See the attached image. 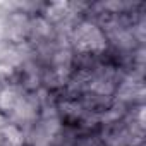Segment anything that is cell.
I'll list each match as a JSON object with an SVG mask.
<instances>
[{
  "label": "cell",
  "mask_w": 146,
  "mask_h": 146,
  "mask_svg": "<svg viewBox=\"0 0 146 146\" xmlns=\"http://www.w3.org/2000/svg\"><path fill=\"white\" fill-rule=\"evenodd\" d=\"M17 79V67L7 60H0V88L16 83Z\"/></svg>",
  "instance_id": "obj_4"
},
{
  "label": "cell",
  "mask_w": 146,
  "mask_h": 146,
  "mask_svg": "<svg viewBox=\"0 0 146 146\" xmlns=\"http://www.w3.org/2000/svg\"><path fill=\"white\" fill-rule=\"evenodd\" d=\"M144 95H146L144 76L134 74V72H125L113 93V100L119 102L120 105L131 108L136 105H144Z\"/></svg>",
  "instance_id": "obj_2"
},
{
  "label": "cell",
  "mask_w": 146,
  "mask_h": 146,
  "mask_svg": "<svg viewBox=\"0 0 146 146\" xmlns=\"http://www.w3.org/2000/svg\"><path fill=\"white\" fill-rule=\"evenodd\" d=\"M7 124H9V122H7V119H5L2 113H0V129H2V127H5Z\"/></svg>",
  "instance_id": "obj_6"
},
{
  "label": "cell",
  "mask_w": 146,
  "mask_h": 146,
  "mask_svg": "<svg viewBox=\"0 0 146 146\" xmlns=\"http://www.w3.org/2000/svg\"><path fill=\"white\" fill-rule=\"evenodd\" d=\"M24 93L26 91L17 83H12V84H7V86L0 88V113H2L5 119L14 112V108L21 102Z\"/></svg>",
  "instance_id": "obj_3"
},
{
  "label": "cell",
  "mask_w": 146,
  "mask_h": 146,
  "mask_svg": "<svg viewBox=\"0 0 146 146\" xmlns=\"http://www.w3.org/2000/svg\"><path fill=\"white\" fill-rule=\"evenodd\" d=\"M69 46L76 55H103L108 52V41L102 28L81 17L69 33Z\"/></svg>",
  "instance_id": "obj_1"
},
{
  "label": "cell",
  "mask_w": 146,
  "mask_h": 146,
  "mask_svg": "<svg viewBox=\"0 0 146 146\" xmlns=\"http://www.w3.org/2000/svg\"><path fill=\"white\" fill-rule=\"evenodd\" d=\"M72 146H103V143L98 131H95V132H81Z\"/></svg>",
  "instance_id": "obj_5"
}]
</instances>
